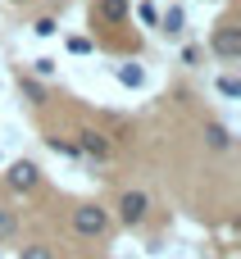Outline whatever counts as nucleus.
I'll return each instance as SVG.
<instances>
[{
  "label": "nucleus",
  "mask_w": 241,
  "mask_h": 259,
  "mask_svg": "<svg viewBox=\"0 0 241 259\" xmlns=\"http://www.w3.org/2000/svg\"><path fill=\"white\" fill-rule=\"evenodd\" d=\"M18 259H55V250L41 246V241H32V246H18Z\"/></svg>",
  "instance_id": "11"
},
{
  "label": "nucleus",
  "mask_w": 241,
  "mask_h": 259,
  "mask_svg": "<svg viewBox=\"0 0 241 259\" xmlns=\"http://www.w3.org/2000/svg\"><path fill=\"white\" fill-rule=\"evenodd\" d=\"M14 5H18V0H14Z\"/></svg>",
  "instance_id": "19"
},
{
  "label": "nucleus",
  "mask_w": 241,
  "mask_h": 259,
  "mask_svg": "<svg viewBox=\"0 0 241 259\" xmlns=\"http://www.w3.org/2000/svg\"><path fill=\"white\" fill-rule=\"evenodd\" d=\"M18 91L27 96V105H46V87L36 77H18Z\"/></svg>",
  "instance_id": "9"
},
{
  "label": "nucleus",
  "mask_w": 241,
  "mask_h": 259,
  "mask_svg": "<svg viewBox=\"0 0 241 259\" xmlns=\"http://www.w3.org/2000/svg\"><path fill=\"white\" fill-rule=\"evenodd\" d=\"M118 82H123V87H141V82H146V73H141L137 64H123V68H118Z\"/></svg>",
  "instance_id": "12"
},
{
  "label": "nucleus",
  "mask_w": 241,
  "mask_h": 259,
  "mask_svg": "<svg viewBox=\"0 0 241 259\" xmlns=\"http://www.w3.org/2000/svg\"><path fill=\"white\" fill-rule=\"evenodd\" d=\"M50 150H55V155H77V146H73V141H59V137H50Z\"/></svg>",
  "instance_id": "16"
},
{
  "label": "nucleus",
  "mask_w": 241,
  "mask_h": 259,
  "mask_svg": "<svg viewBox=\"0 0 241 259\" xmlns=\"http://www.w3.org/2000/svg\"><path fill=\"white\" fill-rule=\"evenodd\" d=\"M128 9H132L128 0H100V18H105V23H123Z\"/></svg>",
  "instance_id": "8"
},
{
  "label": "nucleus",
  "mask_w": 241,
  "mask_h": 259,
  "mask_svg": "<svg viewBox=\"0 0 241 259\" xmlns=\"http://www.w3.org/2000/svg\"><path fill=\"white\" fill-rule=\"evenodd\" d=\"M73 146H77V155H91V159H105V155H109V137H105L100 127H82Z\"/></svg>",
  "instance_id": "5"
},
{
  "label": "nucleus",
  "mask_w": 241,
  "mask_h": 259,
  "mask_svg": "<svg viewBox=\"0 0 241 259\" xmlns=\"http://www.w3.org/2000/svg\"><path fill=\"white\" fill-rule=\"evenodd\" d=\"M68 50H73V55H87V50H91V41H87V36H73V41H68Z\"/></svg>",
  "instance_id": "18"
},
{
  "label": "nucleus",
  "mask_w": 241,
  "mask_h": 259,
  "mask_svg": "<svg viewBox=\"0 0 241 259\" xmlns=\"http://www.w3.org/2000/svg\"><path fill=\"white\" fill-rule=\"evenodd\" d=\"M159 27H164L169 36H182V32H187V14H182L178 5H169V9H164V18H159Z\"/></svg>",
  "instance_id": "6"
},
{
  "label": "nucleus",
  "mask_w": 241,
  "mask_h": 259,
  "mask_svg": "<svg viewBox=\"0 0 241 259\" xmlns=\"http://www.w3.org/2000/svg\"><path fill=\"white\" fill-rule=\"evenodd\" d=\"M219 91H223L228 100H237V96H241V82H237V77H219Z\"/></svg>",
  "instance_id": "14"
},
{
  "label": "nucleus",
  "mask_w": 241,
  "mask_h": 259,
  "mask_svg": "<svg viewBox=\"0 0 241 259\" xmlns=\"http://www.w3.org/2000/svg\"><path fill=\"white\" fill-rule=\"evenodd\" d=\"M5 182H9L14 191H36V187H41V168H36L32 159H18V164H9Z\"/></svg>",
  "instance_id": "4"
},
{
  "label": "nucleus",
  "mask_w": 241,
  "mask_h": 259,
  "mask_svg": "<svg viewBox=\"0 0 241 259\" xmlns=\"http://www.w3.org/2000/svg\"><path fill=\"white\" fill-rule=\"evenodd\" d=\"M32 32H36V36H55V32H59V23L46 14V18H36V23H32Z\"/></svg>",
  "instance_id": "13"
},
{
  "label": "nucleus",
  "mask_w": 241,
  "mask_h": 259,
  "mask_svg": "<svg viewBox=\"0 0 241 259\" xmlns=\"http://www.w3.org/2000/svg\"><path fill=\"white\" fill-rule=\"evenodd\" d=\"M73 232H77L82 241H100V237L109 232V209H100V205H77V209H73Z\"/></svg>",
  "instance_id": "1"
},
{
  "label": "nucleus",
  "mask_w": 241,
  "mask_h": 259,
  "mask_svg": "<svg viewBox=\"0 0 241 259\" xmlns=\"http://www.w3.org/2000/svg\"><path fill=\"white\" fill-rule=\"evenodd\" d=\"M210 50L219 59H241V27L237 23H219L214 36H210Z\"/></svg>",
  "instance_id": "3"
},
{
  "label": "nucleus",
  "mask_w": 241,
  "mask_h": 259,
  "mask_svg": "<svg viewBox=\"0 0 241 259\" xmlns=\"http://www.w3.org/2000/svg\"><path fill=\"white\" fill-rule=\"evenodd\" d=\"M205 141H210V150H232V132L223 123H205Z\"/></svg>",
  "instance_id": "7"
},
{
  "label": "nucleus",
  "mask_w": 241,
  "mask_h": 259,
  "mask_svg": "<svg viewBox=\"0 0 241 259\" xmlns=\"http://www.w3.org/2000/svg\"><path fill=\"white\" fill-rule=\"evenodd\" d=\"M137 18H141V23H155L159 14H155V5H137Z\"/></svg>",
  "instance_id": "17"
},
{
  "label": "nucleus",
  "mask_w": 241,
  "mask_h": 259,
  "mask_svg": "<svg viewBox=\"0 0 241 259\" xmlns=\"http://www.w3.org/2000/svg\"><path fill=\"white\" fill-rule=\"evenodd\" d=\"M118 219H123L128 228H141V223L150 219V196H146V191H123V196H118Z\"/></svg>",
  "instance_id": "2"
},
{
  "label": "nucleus",
  "mask_w": 241,
  "mask_h": 259,
  "mask_svg": "<svg viewBox=\"0 0 241 259\" xmlns=\"http://www.w3.org/2000/svg\"><path fill=\"white\" fill-rule=\"evenodd\" d=\"M32 73H36V77H55V59H36Z\"/></svg>",
  "instance_id": "15"
},
{
  "label": "nucleus",
  "mask_w": 241,
  "mask_h": 259,
  "mask_svg": "<svg viewBox=\"0 0 241 259\" xmlns=\"http://www.w3.org/2000/svg\"><path fill=\"white\" fill-rule=\"evenodd\" d=\"M14 232H18V214H14V209H5V205H0V241H9V237H14Z\"/></svg>",
  "instance_id": "10"
}]
</instances>
